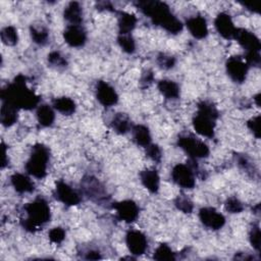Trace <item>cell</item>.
Segmentation results:
<instances>
[{
  "label": "cell",
  "instance_id": "1",
  "mask_svg": "<svg viewBox=\"0 0 261 261\" xmlns=\"http://www.w3.org/2000/svg\"><path fill=\"white\" fill-rule=\"evenodd\" d=\"M136 6L156 25L162 27L168 33L178 34L182 30V23L169 10L166 3L161 1H138Z\"/></svg>",
  "mask_w": 261,
  "mask_h": 261
},
{
  "label": "cell",
  "instance_id": "2",
  "mask_svg": "<svg viewBox=\"0 0 261 261\" xmlns=\"http://www.w3.org/2000/svg\"><path fill=\"white\" fill-rule=\"evenodd\" d=\"M2 102H6L13 107L30 110L35 108L39 103V97L28 88L25 76L17 75L12 83L7 85L1 91Z\"/></svg>",
  "mask_w": 261,
  "mask_h": 261
},
{
  "label": "cell",
  "instance_id": "3",
  "mask_svg": "<svg viewBox=\"0 0 261 261\" xmlns=\"http://www.w3.org/2000/svg\"><path fill=\"white\" fill-rule=\"evenodd\" d=\"M27 217L21 220L22 227L28 231H36L50 220V208L46 200L37 198L23 207Z\"/></svg>",
  "mask_w": 261,
  "mask_h": 261
},
{
  "label": "cell",
  "instance_id": "4",
  "mask_svg": "<svg viewBox=\"0 0 261 261\" xmlns=\"http://www.w3.org/2000/svg\"><path fill=\"white\" fill-rule=\"evenodd\" d=\"M217 117L218 111L215 106L208 101H202L198 104V111L193 117V126L199 135L213 138Z\"/></svg>",
  "mask_w": 261,
  "mask_h": 261
},
{
  "label": "cell",
  "instance_id": "5",
  "mask_svg": "<svg viewBox=\"0 0 261 261\" xmlns=\"http://www.w3.org/2000/svg\"><path fill=\"white\" fill-rule=\"evenodd\" d=\"M49 157V149L45 145H34L32 148L30 158L25 163V170L29 174L37 178H43L47 173Z\"/></svg>",
  "mask_w": 261,
  "mask_h": 261
},
{
  "label": "cell",
  "instance_id": "6",
  "mask_svg": "<svg viewBox=\"0 0 261 261\" xmlns=\"http://www.w3.org/2000/svg\"><path fill=\"white\" fill-rule=\"evenodd\" d=\"M177 145L187 153L190 157L198 159L204 158L209 155L208 146L201 140L191 135L180 136L177 139Z\"/></svg>",
  "mask_w": 261,
  "mask_h": 261
},
{
  "label": "cell",
  "instance_id": "7",
  "mask_svg": "<svg viewBox=\"0 0 261 261\" xmlns=\"http://www.w3.org/2000/svg\"><path fill=\"white\" fill-rule=\"evenodd\" d=\"M81 187L84 194L92 201L96 203H101L106 201L108 196L104 186L100 182L98 178L93 175H86L82 181Z\"/></svg>",
  "mask_w": 261,
  "mask_h": 261
},
{
  "label": "cell",
  "instance_id": "8",
  "mask_svg": "<svg viewBox=\"0 0 261 261\" xmlns=\"http://www.w3.org/2000/svg\"><path fill=\"white\" fill-rule=\"evenodd\" d=\"M227 74L231 77V80L236 83L245 82L248 73L249 65L245 62V60L241 56H231L227 59L225 63Z\"/></svg>",
  "mask_w": 261,
  "mask_h": 261
},
{
  "label": "cell",
  "instance_id": "9",
  "mask_svg": "<svg viewBox=\"0 0 261 261\" xmlns=\"http://www.w3.org/2000/svg\"><path fill=\"white\" fill-rule=\"evenodd\" d=\"M171 177L176 185L185 189H193L196 184L193 169L189 165H185L181 163L173 166L171 171Z\"/></svg>",
  "mask_w": 261,
  "mask_h": 261
},
{
  "label": "cell",
  "instance_id": "10",
  "mask_svg": "<svg viewBox=\"0 0 261 261\" xmlns=\"http://www.w3.org/2000/svg\"><path fill=\"white\" fill-rule=\"evenodd\" d=\"M125 243L128 251L136 256L143 255L148 248L146 236L142 231L136 229L127 231L125 236Z\"/></svg>",
  "mask_w": 261,
  "mask_h": 261
},
{
  "label": "cell",
  "instance_id": "11",
  "mask_svg": "<svg viewBox=\"0 0 261 261\" xmlns=\"http://www.w3.org/2000/svg\"><path fill=\"white\" fill-rule=\"evenodd\" d=\"M116 211L117 218L124 222H134L139 216V207L132 200H123L112 205Z\"/></svg>",
  "mask_w": 261,
  "mask_h": 261
},
{
  "label": "cell",
  "instance_id": "12",
  "mask_svg": "<svg viewBox=\"0 0 261 261\" xmlns=\"http://www.w3.org/2000/svg\"><path fill=\"white\" fill-rule=\"evenodd\" d=\"M201 222L210 229H220L225 223V217L212 207H203L199 211Z\"/></svg>",
  "mask_w": 261,
  "mask_h": 261
},
{
  "label": "cell",
  "instance_id": "13",
  "mask_svg": "<svg viewBox=\"0 0 261 261\" xmlns=\"http://www.w3.org/2000/svg\"><path fill=\"white\" fill-rule=\"evenodd\" d=\"M96 98L105 107H111L118 101V95L114 88L104 81H99L96 85Z\"/></svg>",
  "mask_w": 261,
  "mask_h": 261
},
{
  "label": "cell",
  "instance_id": "14",
  "mask_svg": "<svg viewBox=\"0 0 261 261\" xmlns=\"http://www.w3.org/2000/svg\"><path fill=\"white\" fill-rule=\"evenodd\" d=\"M55 198L67 206H74L81 202L80 195L62 180L56 182Z\"/></svg>",
  "mask_w": 261,
  "mask_h": 261
},
{
  "label": "cell",
  "instance_id": "15",
  "mask_svg": "<svg viewBox=\"0 0 261 261\" xmlns=\"http://www.w3.org/2000/svg\"><path fill=\"white\" fill-rule=\"evenodd\" d=\"M234 39L238 40L240 45L246 50L247 53L259 52L261 49V44L259 39L248 30L237 29L234 34Z\"/></svg>",
  "mask_w": 261,
  "mask_h": 261
},
{
  "label": "cell",
  "instance_id": "16",
  "mask_svg": "<svg viewBox=\"0 0 261 261\" xmlns=\"http://www.w3.org/2000/svg\"><path fill=\"white\" fill-rule=\"evenodd\" d=\"M63 39L71 47H82L87 41V33L80 24H69L63 32Z\"/></svg>",
  "mask_w": 261,
  "mask_h": 261
},
{
  "label": "cell",
  "instance_id": "17",
  "mask_svg": "<svg viewBox=\"0 0 261 261\" xmlns=\"http://www.w3.org/2000/svg\"><path fill=\"white\" fill-rule=\"evenodd\" d=\"M214 25L218 34L222 36L224 39L234 38L237 28L234 27L231 17L227 13L220 12L219 14H217L214 20Z\"/></svg>",
  "mask_w": 261,
  "mask_h": 261
},
{
  "label": "cell",
  "instance_id": "18",
  "mask_svg": "<svg viewBox=\"0 0 261 261\" xmlns=\"http://www.w3.org/2000/svg\"><path fill=\"white\" fill-rule=\"evenodd\" d=\"M187 28L191 35L196 39H203L208 34V28L206 19L202 16H193L190 17L187 22Z\"/></svg>",
  "mask_w": 261,
  "mask_h": 261
},
{
  "label": "cell",
  "instance_id": "19",
  "mask_svg": "<svg viewBox=\"0 0 261 261\" xmlns=\"http://www.w3.org/2000/svg\"><path fill=\"white\" fill-rule=\"evenodd\" d=\"M140 178L143 186L151 193L155 194L159 190V175L155 169H145L141 171Z\"/></svg>",
  "mask_w": 261,
  "mask_h": 261
},
{
  "label": "cell",
  "instance_id": "20",
  "mask_svg": "<svg viewBox=\"0 0 261 261\" xmlns=\"http://www.w3.org/2000/svg\"><path fill=\"white\" fill-rule=\"evenodd\" d=\"M10 181L12 187L17 193H32L35 190L34 182L24 174L14 173L10 177Z\"/></svg>",
  "mask_w": 261,
  "mask_h": 261
},
{
  "label": "cell",
  "instance_id": "21",
  "mask_svg": "<svg viewBox=\"0 0 261 261\" xmlns=\"http://www.w3.org/2000/svg\"><path fill=\"white\" fill-rule=\"evenodd\" d=\"M63 16L70 24H80L83 20V9L80 3L76 1L69 2L63 11Z\"/></svg>",
  "mask_w": 261,
  "mask_h": 261
},
{
  "label": "cell",
  "instance_id": "22",
  "mask_svg": "<svg viewBox=\"0 0 261 261\" xmlns=\"http://www.w3.org/2000/svg\"><path fill=\"white\" fill-rule=\"evenodd\" d=\"M159 92L167 99H176L179 96V87L178 85L170 80H161L158 85Z\"/></svg>",
  "mask_w": 261,
  "mask_h": 261
},
{
  "label": "cell",
  "instance_id": "23",
  "mask_svg": "<svg viewBox=\"0 0 261 261\" xmlns=\"http://www.w3.org/2000/svg\"><path fill=\"white\" fill-rule=\"evenodd\" d=\"M17 108L13 107L12 105L2 102L1 111H0V120L1 123L5 126H11L17 119Z\"/></svg>",
  "mask_w": 261,
  "mask_h": 261
},
{
  "label": "cell",
  "instance_id": "24",
  "mask_svg": "<svg viewBox=\"0 0 261 261\" xmlns=\"http://www.w3.org/2000/svg\"><path fill=\"white\" fill-rule=\"evenodd\" d=\"M111 126L117 134L124 135L132 128V123L125 113H116L111 120Z\"/></svg>",
  "mask_w": 261,
  "mask_h": 261
},
{
  "label": "cell",
  "instance_id": "25",
  "mask_svg": "<svg viewBox=\"0 0 261 261\" xmlns=\"http://www.w3.org/2000/svg\"><path fill=\"white\" fill-rule=\"evenodd\" d=\"M133 137L137 145L147 147L151 144V135L149 128L143 124H137L133 126Z\"/></svg>",
  "mask_w": 261,
  "mask_h": 261
},
{
  "label": "cell",
  "instance_id": "26",
  "mask_svg": "<svg viewBox=\"0 0 261 261\" xmlns=\"http://www.w3.org/2000/svg\"><path fill=\"white\" fill-rule=\"evenodd\" d=\"M137 17L127 12H120L118 17V31L119 35L129 34L136 27Z\"/></svg>",
  "mask_w": 261,
  "mask_h": 261
},
{
  "label": "cell",
  "instance_id": "27",
  "mask_svg": "<svg viewBox=\"0 0 261 261\" xmlns=\"http://www.w3.org/2000/svg\"><path fill=\"white\" fill-rule=\"evenodd\" d=\"M37 119L38 122L42 125V126H50L52 125V123L54 122L55 119V114L53 109L47 105V104H43L40 105L37 109Z\"/></svg>",
  "mask_w": 261,
  "mask_h": 261
},
{
  "label": "cell",
  "instance_id": "28",
  "mask_svg": "<svg viewBox=\"0 0 261 261\" xmlns=\"http://www.w3.org/2000/svg\"><path fill=\"white\" fill-rule=\"evenodd\" d=\"M53 108L64 115H70L75 111V103L68 97H60L53 101Z\"/></svg>",
  "mask_w": 261,
  "mask_h": 261
},
{
  "label": "cell",
  "instance_id": "29",
  "mask_svg": "<svg viewBox=\"0 0 261 261\" xmlns=\"http://www.w3.org/2000/svg\"><path fill=\"white\" fill-rule=\"evenodd\" d=\"M0 37H1L2 43L6 46H14L18 40L17 31L15 30L14 27H11V25L3 28L1 30Z\"/></svg>",
  "mask_w": 261,
  "mask_h": 261
},
{
  "label": "cell",
  "instance_id": "30",
  "mask_svg": "<svg viewBox=\"0 0 261 261\" xmlns=\"http://www.w3.org/2000/svg\"><path fill=\"white\" fill-rule=\"evenodd\" d=\"M153 258L158 261H173L175 255L166 244H160L154 252Z\"/></svg>",
  "mask_w": 261,
  "mask_h": 261
},
{
  "label": "cell",
  "instance_id": "31",
  "mask_svg": "<svg viewBox=\"0 0 261 261\" xmlns=\"http://www.w3.org/2000/svg\"><path fill=\"white\" fill-rule=\"evenodd\" d=\"M32 40L38 45H45L48 41V31L44 27L31 25L30 28Z\"/></svg>",
  "mask_w": 261,
  "mask_h": 261
},
{
  "label": "cell",
  "instance_id": "32",
  "mask_svg": "<svg viewBox=\"0 0 261 261\" xmlns=\"http://www.w3.org/2000/svg\"><path fill=\"white\" fill-rule=\"evenodd\" d=\"M117 42H118V45L120 46V48L124 52H126L128 54H132L135 52V50H136L135 40L129 34L119 35L117 38Z\"/></svg>",
  "mask_w": 261,
  "mask_h": 261
},
{
  "label": "cell",
  "instance_id": "33",
  "mask_svg": "<svg viewBox=\"0 0 261 261\" xmlns=\"http://www.w3.org/2000/svg\"><path fill=\"white\" fill-rule=\"evenodd\" d=\"M174 205L175 207L180 210L184 213H191L193 211L194 205L193 202L191 201V199L189 197H187L186 195H180L178 196L175 200H174Z\"/></svg>",
  "mask_w": 261,
  "mask_h": 261
},
{
  "label": "cell",
  "instance_id": "34",
  "mask_svg": "<svg viewBox=\"0 0 261 261\" xmlns=\"http://www.w3.org/2000/svg\"><path fill=\"white\" fill-rule=\"evenodd\" d=\"M249 240H250V243L252 245V247L256 250V251H260V248H261V234H260V227L257 223L253 224V226L251 227L250 229V232H249Z\"/></svg>",
  "mask_w": 261,
  "mask_h": 261
},
{
  "label": "cell",
  "instance_id": "35",
  "mask_svg": "<svg viewBox=\"0 0 261 261\" xmlns=\"http://www.w3.org/2000/svg\"><path fill=\"white\" fill-rule=\"evenodd\" d=\"M224 208L229 213H240L243 211L244 206L239 199L234 197H230L225 201Z\"/></svg>",
  "mask_w": 261,
  "mask_h": 261
},
{
  "label": "cell",
  "instance_id": "36",
  "mask_svg": "<svg viewBox=\"0 0 261 261\" xmlns=\"http://www.w3.org/2000/svg\"><path fill=\"white\" fill-rule=\"evenodd\" d=\"M157 64L159 65V67L163 68V69H169L172 68L175 64V58L171 55H167L165 53H160L157 56Z\"/></svg>",
  "mask_w": 261,
  "mask_h": 261
},
{
  "label": "cell",
  "instance_id": "37",
  "mask_svg": "<svg viewBox=\"0 0 261 261\" xmlns=\"http://www.w3.org/2000/svg\"><path fill=\"white\" fill-rule=\"evenodd\" d=\"M48 62L55 67H65L67 65L66 59L57 51H52L49 53Z\"/></svg>",
  "mask_w": 261,
  "mask_h": 261
},
{
  "label": "cell",
  "instance_id": "38",
  "mask_svg": "<svg viewBox=\"0 0 261 261\" xmlns=\"http://www.w3.org/2000/svg\"><path fill=\"white\" fill-rule=\"evenodd\" d=\"M146 154L150 159L155 162H160L161 160V150L155 144H150L146 147Z\"/></svg>",
  "mask_w": 261,
  "mask_h": 261
},
{
  "label": "cell",
  "instance_id": "39",
  "mask_svg": "<svg viewBox=\"0 0 261 261\" xmlns=\"http://www.w3.org/2000/svg\"><path fill=\"white\" fill-rule=\"evenodd\" d=\"M49 239L52 243L60 244L65 239V231L61 227H54L49 231Z\"/></svg>",
  "mask_w": 261,
  "mask_h": 261
},
{
  "label": "cell",
  "instance_id": "40",
  "mask_svg": "<svg viewBox=\"0 0 261 261\" xmlns=\"http://www.w3.org/2000/svg\"><path fill=\"white\" fill-rule=\"evenodd\" d=\"M247 125L250 128V130L253 133V135L257 139H259L260 138V115H257V116L251 118L248 121Z\"/></svg>",
  "mask_w": 261,
  "mask_h": 261
},
{
  "label": "cell",
  "instance_id": "41",
  "mask_svg": "<svg viewBox=\"0 0 261 261\" xmlns=\"http://www.w3.org/2000/svg\"><path fill=\"white\" fill-rule=\"evenodd\" d=\"M246 63L248 65H253V66H258L260 64V53L259 52H254V53H247L246 54Z\"/></svg>",
  "mask_w": 261,
  "mask_h": 261
},
{
  "label": "cell",
  "instance_id": "42",
  "mask_svg": "<svg viewBox=\"0 0 261 261\" xmlns=\"http://www.w3.org/2000/svg\"><path fill=\"white\" fill-rule=\"evenodd\" d=\"M153 73L151 70H146L144 73H143V76H142V80H141V84L144 85V87H148L152 82H153Z\"/></svg>",
  "mask_w": 261,
  "mask_h": 261
},
{
  "label": "cell",
  "instance_id": "43",
  "mask_svg": "<svg viewBox=\"0 0 261 261\" xmlns=\"http://www.w3.org/2000/svg\"><path fill=\"white\" fill-rule=\"evenodd\" d=\"M86 259H90V260H97V259H101V255L98 251H94V250H91L87 253L86 255Z\"/></svg>",
  "mask_w": 261,
  "mask_h": 261
},
{
  "label": "cell",
  "instance_id": "44",
  "mask_svg": "<svg viewBox=\"0 0 261 261\" xmlns=\"http://www.w3.org/2000/svg\"><path fill=\"white\" fill-rule=\"evenodd\" d=\"M111 8H112V6L110 5L109 2H99L97 5V9H99V10H102V9L111 10Z\"/></svg>",
  "mask_w": 261,
  "mask_h": 261
},
{
  "label": "cell",
  "instance_id": "45",
  "mask_svg": "<svg viewBox=\"0 0 261 261\" xmlns=\"http://www.w3.org/2000/svg\"><path fill=\"white\" fill-rule=\"evenodd\" d=\"M2 154H3V158H2V164H1V167L4 168L5 165L7 164V161H6V147L4 146V144L2 143Z\"/></svg>",
  "mask_w": 261,
  "mask_h": 261
},
{
  "label": "cell",
  "instance_id": "46",
  "mask_svg": "<svg viewBox=\"0 0 261 261\" xmlns=\"http://www.w3.org/2000/svg\"><path fill=\"white\" fill-rule=\"evenodd\" d=\"M245 7H247V9H249L250 11H254V12H258V9L255 7V6H253V5H249V4H247V3H242Z\"/></svg>",
  "mask_w": 261,
  "mask_h": 261
},
{
  "label": "cell",
  "instance_id": "47",
  "mask_svg": "<svg viewBox=\"0 0 261 261\" xmlns=\"http://www.w3.org/2000/svg\"><path fill=\"white\" fill-rule=\"evenodd\" d=\"M254 99H255V101H256V103H257V105L258 106H260V103H259V99H260V94H257L255 97H254Z\"/></svg>",
  "mask_w": 261,
  "mask_h": 261
}]
</instances>
